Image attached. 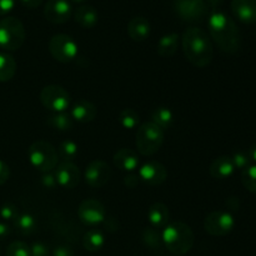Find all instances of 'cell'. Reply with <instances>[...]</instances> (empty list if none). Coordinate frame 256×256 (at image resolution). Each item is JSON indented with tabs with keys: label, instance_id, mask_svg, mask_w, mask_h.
<instances>
[{
	"label": "cell",
	"instance_id": "d4e9b609",
	"mask_svg": "<svg viewBox=\"0 0 256 256\" xmlns=\"http://www.w3.org/2000/svg\"><path fill=\"white\" fill-rule=\"evenodd\" d=\"M14 226L19 234L32 235L36 232L38 222L34 215L29 214V212H22L14 222Z\"/></svg>",
	"mask_w": 256,
	"mask_h": 256
},
{
	"label": "cell",
	"instance_id": "603a6c76",
	"mask_svg": "<svg viewBox=\"0 0 256 256\" xmlns=\"http://www.w3.org/2000/svg\"><path fill=\"white\" fill-rule=\"evenodd\" d=\"M180 36L178 32H169L160 38L158 42V54L162 58H170L176 52L179 48Z\"/></svg>",
	"mask_w": 256,
	"mask_h": 256
},
{
	"label": "cell",
	"instance_id": "9c48e42d",
	"mask_svg": "<svg viewBox=\"0 0 256 256\" xmlns=\"http://www.w3.org/2000/svg\"><path fill=\"white\" fill-rule=\"evenodd\" d=\"M206 0H174V10L180 19L188 22H200L208 15Z\"/></svg>",
	"mask_w": 256,
	"mask_h": 256
},
{
	"label": "cell",
	"instance_id": "d590c367",
	"mask_svg": "<svg viewBox=\"0 0 256 256\" xmlns=\"http://www.w3.org/2000/svg\"><path fill=\"white\" fill-rule=\"evenodd\" d=\"M32 256H50L49 246L44 242H34L32 246L30 248Z\"/></svg>",
	"mask_w": 256,
	"mask_h": 256
},
{
	"label": "cell",
	"instance_id": "30bf717a",
	"mask_svg": "<svg viewBox=\"0 0 256 256\" xmlns=\"http://www.w3.org/2000/svg\"><path fill=\"white\" fill-rule=\"evenodd\" d=\"M234 226V216L230 212L222 210L210 212L204 220L205 232L212 236H225L232 232Z\"/></svg>",
	"mask_w": 256,
	"mask_h": 256
},
{
	"label": "cell",
	"instance_id": "4fadbf2b",
	"mask_svg": "<svg viewBox=\"0 0 256 256\" xmlns=\"http://www.w3.org/2000/svg\"><path fill=\"white\" fill-rule=\"evenodd\" d=\"M72 8L69 0H48L44 16L52 24H64L72 18Z\"/></svg>",
	"mask_w": 256,
	"mask_h": 256
},
{
	"label": "cell",
	"instance_id": "6da1fadb",
	"mask_svg": "<svg viewBox=\"0 0 256 256\" xmlns=\"http://www.w3.org/2000/svg\"><path fill=\"white\" fill-rule=\"evenodd\" d=\"M208 25L210 36L222 52L235 54L240 49V32L229 15L220 10H212Z\"/></svg>",
	"mask_w": 256,
	"mask_h": 256
},
{
	"label": "cell",
	"instance_id": "3957f363",
	"mask_svg": "<svg viewBox=\"0 0 256 256\" xmlns=\"http://www.w3.org/2000/svg\"><path fill=\"white\" fill-rule=\"evenodd\" d=\"M162 240L172 254L182 256L192 250L195 238L189 225L182 222H172L162 229Z\"/></svg>",
	"mask_w": 256,
	"mask_h": 256
},
{
	"label": "cell",
	"instance_id": "8992f818",
	"mask_svg": "<svg viewBox=\"0 0 256 256\" xmlns=\"http://www.w3.org/2000/svg\"><path fill=\"white\" fill-rule=\"evenodd\" d=\"M29 162L38 172H49L58 165V152L54 145L45 140L32 142L28 152Z\"/></svg>",
	"mask_w": 256,
	"mask_h": 256
},
{
	"label": "cell",
	"instance_id": "4316f807",
	"mask_svg": "<svg viewBox=\"0 0 256 256\" xmlns=\"http://www.w3.org/2000/svg\"><path fill=\"white\" fill-rule=\"evenodd\" d=\"M174 112H172V110L169 109V108L160 106L156 108V109L152 112V122H154V124H156L159 128H162V130L169 129L172 125V122H174Z\"/></svg>",
	"mask_w": 256,
	"mask_h": 256
},
{
	"label": "cell",
	"instance_id": "f546056e",
	"mask_svg": "<svg viewBox=\"0 0 256 256\" xmlns=\"http://www.w3.org/2000/svg\"><path fill=\"white\" fill-rule=\"evenodd\" d=\"M78 152H79V146L72 140H64L59 145V149H58V154H59L60 159L62 162H72V160H75V158L78 156Z\"/></svg>",
	"mask_w": 256,
	"mask_h": 256
},
{
	"label": "cell",
	"instance_id": "ba28073f",
	"mask_svg": "<svg viewBox=\"0 0 256 256\" xmlns=\"http://www.w3.org/2000/svg\"><path fill=\"white\" fill-rule=\"evenodd\" d=\"M78 44L66 34H56L49 40V52L55 60L70 62L78 56Z\"/></svg>",
	"mask_w": 256,
	"mask_h": 256
},
{
	"label": "cell",
	"instance_id": "ab89813d",
	"mask_svg": "<svg viewBox=\"0 0 256 256\" xmlns=\"http://www.w3.org/2000/svg\"><path fill=\"white\" fill-rule=\"evenodd\" d=\"M10 176V169L2 160H0V185L5 184Z\"/></svg>",
	"mask_w": 256,
	"mask_h": 256
},
{
	"label": "cell",
	"instance_id": "8d00e7d4",
	"mask_svg": "<svg viewBox=\"0 0 256 256\" xmlns=\"http://www.w3.org/2000/svg\"><path fill=\"white\" fill-rule=\"evenodd\" d=\"M40 182H42V185L45 188V189H54V188L58 185L56 179H55V175L52 174V172H44L42 179H40Z\"/></svg>",
	"mask_w": 256,
	"mask_h": 256
},
{
	"label": "cell",
	"instance_id": "44dd1931",
	"mask_svg": "<svg viewBox=\"0 0 256 256\" xmlns=\"http://www.w3.org/2000/svg\"><path fill=\"white\" fill-rule=\"evenodd\" d=\"M96 106L89 100H79L74 104L70 116L79 122H90L96 118Z\"/></svg>",
	"mask_w": 256,
	"mask_h": 256
},
{
	"label": "cell",
	"instance_id": "7a4b0ae2",
	"mask_svg": "<svg viewBox=\"0 0 256 256\" xmlns=\"http://www.w3.org/2000/svg\"><path fill=\"white\" fill-rule=\"evenodd\" d=\"M184 54L188 62L194 66L205 68L212 62L214 49L210 36L198 26H190L184 32L182 38Z\"/></svg>",
	"mask_w": 256,
	"mask_h": 256
},
{
	"label": "cell",
	"instance_id": "e0dca14e",
	"mask_svg": "<svg viewBox=\"0 0 256 256\" xmlns=\"http://www.w3.org/2000/svg\"><path fill=\"white\" fill-rule=\"evenodd\" d=\"M114 164L118 169L122 172H132L139 168L140 160L136 152L132 149H120L114 154Z\"/></svg>",
	"mask_w": 256,
	"mask_h": 256
},
{
	"label": "cell",
	"instance_id": "ee69618b",
	"mask_svg": "<svg viewBox=\"0 0 256 256\" xmlns=\"http://www.w3.org/2000/svg\"><path fill=\"white\" fill-rule=\"evenodd\" d=\"M222 2H224V0H206V4L208 6L212 8V10H218L216 8H219L220 5L222 4Z\"/></svg>",
	"mask_w": 256,
	"mask_h": 256
},
{
	"label": "cell",
	"instance_id": "4dcf8cb0",
	"mask_svg": "<svg viewBox=\"0 0 256 256\" xmlns=\"http://www.w3.org/2000/svg\"><path fill=\"white\" fill-rule=\"evenodd\" d=\"M242 182L245 189L256 194V165H250L242 172Z\"/></svg>",
	"mask_w": 256,
	"mask_h": 256
},
{
	"label": "cell",
	"instance_id": "d6a6232c",
	"mask_svg": "<svg viewBox=\"0 0 256 256\" xmlns=\"http://www.w3.org/2000/svg\"><path fill=\"white\" fill-rule=\"evenodd\" d=\"M142 239L146 242L148 246H150L152 249H160L162 244V235L159 234V232H156V229L154 228H149V229L144 230V234H142Z\"/></svg>",
	"mask_w": 256,
	"mask_h": 256
},
{
	"label": "cell",
	"instance_id": "bcb514c9",
	"mask_svg": "<svg viewBox=\"0 0 256 256\" xmlns=\"http://www.w3.org/2000/svg\"><path fill=\"white\" fill-rule=\"evenodd\" d=\"M69 2H74V4H82V2H84L85 0H69Z\"/></svg>",
	"mask_w": 256,
	"mask_h": 256
},
{
	"label": "cell",
	"instance_id": "2e32d148",
	"mask_svg": "<svg viewBox=\"0 0 256 256\" xmlns=\"http://www.w3.org/2000/svg\"><path fill=\"white\" fill-rule=\"evenodd\" d=\"M232 14L245 24L256 22V0H232Z\"/></svg>",
	"mask_w": 256,
	"mask_h": 256
},
{
	"label": "cell",
	"instance_id": "52a82bcc",
	"mask_svg": "<svg viewBox=\"0 0 256 256\" xmlns=\"http://www.w3.org/2000/svg\"><path fill=\"white\" fill-rule=\"evenodd\" d=\"M40 102L52 112H65L70 105V94L60 85H46L40 92Z\"/></svg>",
	"mask_w": 256,
	"mask_h": 256
},
{
	"label": "cell",
	"instance_id": "f6af8a7d",
	"mask_svg": "<svg viewBox=\"0 0 256 256\" xmlns=\"http://www.w3.org/2000/svg\"><path fill=\"white\" fill-rule=\"evenodd\" d=\"M248 154H249L250 159L256 162V142L254 145H252V148H250V150H249V152H248Z\"/></svg>",
	"mask_w": 256,
	"mask_h": 256
},
{
	"label": "cell",
	"instance_id": "74e56055",
	"mask_svg": "<svg viewBox=\"0 0 256 256\" xmlns=\"http://www.w3.org/2000/svg\"><path fill=\"white\" fill-rule=\"evenodd\" d=\"M52 256H74V252L68 245H59L52 250Z\"/></svg>",
	"mask_w": 256,
	"mask_h": 256
},
{
	"label": "cell",
	"instance_id": "9a60e30c",
	"mask_svg": "<svg viewBox=\"0 0 256 256\" xmlns=\"http://www.w3.org/2000/svg\"><path fill=\"white\" fill-rule=\"evenodd\" d=\"M55 179L59 186L64 189H72L80 182V170L70 162H62L55 168Z\"/></svg>",
	"mask_w": 256,
	"mask_h": 256
},
{
	"label": "cell",
	"instance_id": "277c9868",
	"mask_svg": "<svg viewBox=\"0 0 256 256\" xmlns=\"http://www.w3.org/2000/svg\"><path fill=\"white\" fill-rule=\"evenodd\" d=\"M164 130L152 122H146L139 125L136 140H135L138 152L144 156H152L156 154L164 142Z\"/></svg>",
	"mask_w": 256,
	"mask_h": 256
},
{
	"label": "cell",
	"instance_id": "b9f144b4",
	"mask_svg": "<svg viewBox=\"0 0 256 256\" xmlns=\"http://www.w3.org/2000/svg\"><path fill=\"white\" fill-rule=\"evenodd\" d=\"M12 232V228L8 222H0V239H6Z\"/></svg>",
	"mask_w": 256,
	"mask_h": 256
},
{
	"label": "cell",
	"instance_id": "1f68e13d",
	"mask_svg": "<svg viewBox=\"0 0 256 256\" xmlns=\"http://www.w3.org/2000/svg\"><path fill=\"white\" fill-rule=\"evenodd\" d=\"M20 215L19 209L12 202H5L0 208V218L4 220L5 222H14Z\"/></svg>",
	"mask_w": 256,
	"mask_h": 256
},
{
	"label": "cell",
	"instance_id": "d6986e66",
	"mask_svg": "<svg viewBox=\"0 0 256 256\" xmlns=\"http://www.w3.org/2000/svg\"><path fill=\"white\" fill-rule=\"evenodd\" d=\"M152 26L146 18L135 16L128 24V34L134 42H144L149 38Z\"/></svg>",
	"mask_w": 256,
	"mask_h": 256
},
{
	"label": "cell",
	"instance_id": "60d3db41",
	"mask_svg": "<svg viewBox=\"0 0 256 256\" xmlns=\"http://www.w3.org/2000/svg\"><path fill=\"white\" fill-rule=\"evenodd\" d=\"M139 182H140L139 176L135 174H132V172H130L129 175H126V176L124 178V184L126 185L128 188H130V189H134V188H136Z\"/></svg>",
	"mask_w": 256,
	"mask_h": 256
},
{
	"label": "cell",
	"instance_id": "5bb4252c",
	"mask_svg": "<svg viewBox=\"0 0 256 256\" xmlns=\"http://www.w3.org/2000/svg\"><path fill=\"white\" fill-rule=\"evenodd\" d=\"M138 176H139L140 182L155 186V185L162 184L166 180L168 170L162 162L150 160L140 166Z\"/></svg>",
	"mask_w": 256,
	"mask_h": 256
},
{
	"label": "cell",
	"instance_id": "7bdbcfd3",
	"mask_svg": "<svg viewBox=\"0 0 256 256\" xmlns=\"http://www.w3.org/2000/svg\"><path fill=\"white\" fill-rule=\"evenodd\" d=\"M19 2L28 9H35L42 4V0H19Z\"/></svg>",
	"mask_w": 256,
	"mask_h": 256
},
{
	"label": "cell",
	"instance_id": "83f0119b",
	"mask_svg": "<svg viewBox=\"0 0 256 256\" xmlns=\"http://www.w3.org/2000/svg\"><path fill=\"white\" fill-rule=\"evenodd\" d=\"M46 122L49 126L55 130H59V132H68L74 125L72 118L66 112H54L48 118Z\"/></svg>",
	"mask_w": 256,
	"mask_h": 256
},
{
	"label": "cell",
	"instance_id": "ffe728a7",
	"mask_svg": "<svg viewBox=\"0 0 256 256\" xmlns=\"http://www.w3.org/2000/svg\"><path fill=\"white\" fill-rule=\"evenodd\" d=\"M148 219L154 229H164L170 220L169 209L162 202H155L148 210Z\"/></svg>",
	"mask_w": 256,
	"mask_h": 256
},
{
	"label": "cell",
	"instance_id": "5b68a950",
	"mask_svg": "<svg viewBox=\"0 0 256 256\" xmlns=\"http://www.w3.org/2000/svg\"><path fill=\"white\" fill-rule=\"evenodd\" d=\"M25 28L22 20L15 16H5L0 20V49L15 52L24 44Z\"/></svg>",
	"mask_w": 256,
	"mask_h": 256
},
{
	"label": "cell",
	"instance_id": "484cf974",
	"mask_svg": "<svg viewBox=\"0 0 256 256\" xmlns=\"http://www.w3.org/2000/svg\"><path fill=\"white\" fill-rule=\"evenodd\" d=\"M82 245L85 249L90 252H99L105 245V236L100 230L92 229L89 230L82 238Z\"/></svg>",
	"mask_w": 256,
	"mask_h": 256
},
{
	"label": "cell",
	"instance_id": "8fae6325",
	"mask_svg": "<svg viewBox=\"0 0 256 256\" xmlns=\"http://www.w3.org/2000/svg\"><path fill=\"white\" fill-rule=\"evenodd\" d=\"M110 178H112V169L104 160H92L86 165L84 179L89 186L95 189L104 186L105 184H108Z\"/></svg>",
	"mask_w": 256,
	"mask_h": 256
},
{
	"label": "cell",
	"instance_id": "f35d334b",
	"mask_svg": "<svg viewBox=\"0 0 256 256\" xmlns=\"http://www.w3.org/2000/svg\"><path fill=\"white\" fill-rule=\"evenodd\" d=\"M14 6L15 0H0V16L9 14Z\"/></svg>",
	"mask_w": 256,
	"mask_h": 256
},
{
	"label": "cell",
	"instance_id": "cb8c5ba5",
	"mask_svg": "<svg viewBox=\"0 0 256 256\" xmlns=\"http://www.w3.org/2000/svg\"><path fill=\"white\" fill-rule=\"evenodd\" d=\"M16 72V62L10 54L0 52V82H6Z\"/></svg>",
	"mask_w": 256,
	"mask_h": 256
},
{
	"label": "cell",
	"instance_id": "f1b7e54d",
	"mask_svg": "<svg viewBox=\"0 0 256 256\" xmlns=\"http://www.w3.org/2000/svg\"><path fill=\"white\" fill-rule=\"evenodd\" d=\"M119 122L124 129L132 130V129H135V128L139 126L140 116H139V114H138L136 110L128 108V109H124L120 112Z\"/></svg>",
	"mask_w": 256,
	"mask_h": 256
},
{
	"label": "cell",
	"instance_id": "836d02e7",
	"mask_svg": "<svg viewBox=\"0 0 256 256\" xmlns=\"http://www.w3.org/2000/svg\"><path fill=\"white\" fill-rule=\"evenodd\" d=\"M6 256H32L30 246L22 242H12L8 246Z\"/></svg>",
	"mask_w": 256,
	"mask_h": 256
},
{
	"label": "cell",
	"instance_id": "7402d4cb",
	"mask_svg": "<svg viewBox=\"0 0 256 256\" xmlns=\"http://www.w3.org/2000/svg\"><path fill=\"white\" fill-rule=\"evenodd\" d=\"M74 19L84 29H92L98 24L99 14H98L96 9L92 8V5L82 4L75 9Z\"/></svg>",
	"mask_w": 256,
	"mask_h": 256
},
{
	"label": "cell",
	"instance_id": "7c38bea8",
	"mask_svg": "<svg viewBox=\"0 0 256 256\" xmlns=\"http://www.w3.org/2000/svg\"><path fill=\"white\" fill-rule=\"evenodd\" d=\"M78 216L85 225L94 226V225L102 224L106 216L105 206L95 199H86L82 202L78 209Z\"/></svg>",
	"mask_w": 256,
	"mask_h": 256
},
{
	"label": "cell",
	"instance_id": "ac0fdd59",
	"mask_svg": "<svg viewBox=\"0 0 256 256\" xmlns=\"http://www.w3.org/2000/svg\"><path fill=\"white\" fill-rule=\"evenodd\" d=\"M234 162H232V156H228V155H222V156H218L214 162L210 164V175H212L214 179L218 180H224L232 176L234 174Z\"/></svg>",
	"mask_w": 256,
	"mask_h": 256
},
{
	"label": "cell",
	"instance_id": "e575fe53",
	"mask_svg": "<svg viewBox=\"0 0 256 256\" xmlns=\"http://www.w3.org/2000/svg\"><path fill=\"white\" fill-rule=\"evenodd\" d=\"M232 162H234L235 169H240L242 172L252 165V159H250L248 152H235V154L232 156Z\"/></svg>",
	"mask_w": 256,
	"mask_h": 256
}]
</instances>
